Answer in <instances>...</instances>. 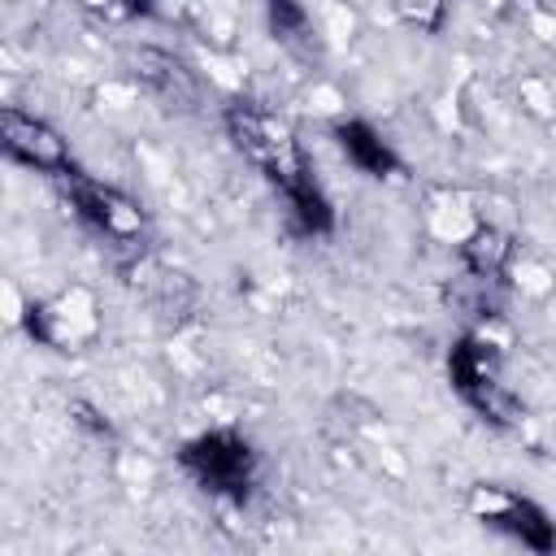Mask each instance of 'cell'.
I'll list each match as a JSON object with an SVG mask.
<instances>
[{
  "label": "cell",
  "mask_w": 556,
  "mask_h": 556,
  "mask_svg": "<svg viewBox=\"0 0 556 556\" xmlns=\"http://www.w3.org/2000/svg\"><path fill=\"white\" fill-rule=\"evenodd\" d=\"M508 252H513V243H508V235L495 230V226H478V230L465 239V265H469L478 278H500L504 265H508Z\"/></svg>",
  "instance_id": "9"
},
{
  "label": "cell",
  "mask_w": 556,
  "mask_h": 556,
  "mask_svg": "<svg viewBox=\"0 0 556 556\" xmlns=\"http://www.w3.org/2000/svg\"><path fill=\"white\" fill-rule=\"evenodd\" d=\"M65 182V195H70V204H74V213L96 230V235H104V239H113V243H135L139 235H143V208L130 200V195H122L117 187H109V182H96V178H83V174H65L61 178Z\"/></svg>",
  "instance_id": "4"
},
{
  "label": "cell",
  "mask_w": 556,
  "mask_h": 556,
  "mask_svg": "<svg viewBox=\"0 0 556 556\" xmlns=\"http://www.w3.org/2000/svg\"><path fill=\"white\" fill-rule=\"evenodd\" d=\"M130 61H135V74H139L156 96H165V100H174V104L195 100V78H191V70H187L178 56H169V52H161V48H139Z\"/></svg>",
  "instance_id": "7"
},
{
  "label": "cell",
  "mask_w": 556,
  "mask_h": 556,
  "mask_svg": "<svg viewBox=\"0 0 556 556\" xmlns=\"http://www.w3.org/2000/svg\"><path fill=\"white\" fill-rule=\"evenodd\" d=\"M182 469L213 495H226V500H243L252 478H256V452L243 434L235 430H208L200 439H191L182 452H178Z\"/></svg>",
  "instance_id": "3"
},
{
  "label": "cell",
  "mask_w": 556,
  "mask_h": 556,
  "mask_svg": "<svg viewBox=\"0 0 556 556\" xmlns=\"http://www.w3.org/2000/svg\"><path fill=\"white\" fill-rule=\"evenodd\" d=\"M0 143L13 161L39 169V174H52V178H65L74 169V156H70V143L61 139V130H52L43 117H30L22 109H0Z\"/></svg>",
  "instance_id": "5"
},
{
  "label": "cell",
  "mask_w": 556,
  "mask_h": 556,
  "mask_svg": "<svg viewBox=\"0 0 556 556\" xmlns=\"http://www.w3.org/2000/svg\"><path fill=\"white\" fill-rule=\"evenodd\" d=\"M226 130H230L235 148L278 187V195H282L287 187H295L300 178H308V165H304V156H300L291 130H287L282 122H274L269 113L248 109V104H235V109L226 113Z\"/></svg>",
  "instance_id": "2"
},
{
  "label": "cell",
  "mask_w": 556,
  "mask_h": 556,
  "mask_svg": "<svg viewBox=\"0 0 556 556\" xmlns=\"http://www.w3.org/2000/svg\"><path fill=\"white\" fill-rule=\"evenodd\" d=\"M78 4H87V9H96V13H113V17H126V13H143L152 0H78Z\"/></svg>",
  "instance_id": "10"
},
{
  "label": "cell",
  "mask_w": 556,
  "mask_h": 556,
  "mask_svg": "<svg viewBox=\"0 0 556 556\" xmlns=\"http://www.w3.org/2000/svg\"><path fill=\"white\" fill-rule=\"evenodd\" d=\"M339 148H343V156L361 169V174H374V178H387V174H395L400 169V156L391 152V143L369 126V122H343L339 130Z\"/></svg>",
  "instance_id": "8"
},
{
  "label": "cell",
  "mask_w": 556,
  "mask_h": 556,
  "mask_svg": "<svg viewBox=\"0 0 556 556\" xmlns=\"http://www.w3.org/2000/svg\"><path fill=\"white\" fill-rule=\"evenodd\" d=\"M469 508H473V517H482L486 526L508 530L513 539H521L534 552L556 547V526L543 517V508H534L521 495H508V491H495V486H478L473 500H469Z\"/></svg>",
  "instance_id": "6"
},
{
  "label": "cell",
  "mask_w": 556,
  "mask_h": 556,
  "mask_svg": "<svg viewBox=\"0 0 556 556\" xmlns=\"http://www.w3.org/2000/svg\"><path fill=\"white\" fill-rule=\"evenodd\" d=\"M447 378H452L456 395L486 421H495V426L517 421V395L504 382V361L491 339H482V334L460 339L447 356Z\"/></svg>",
  "instance_id": "1"
}]
</instances>
